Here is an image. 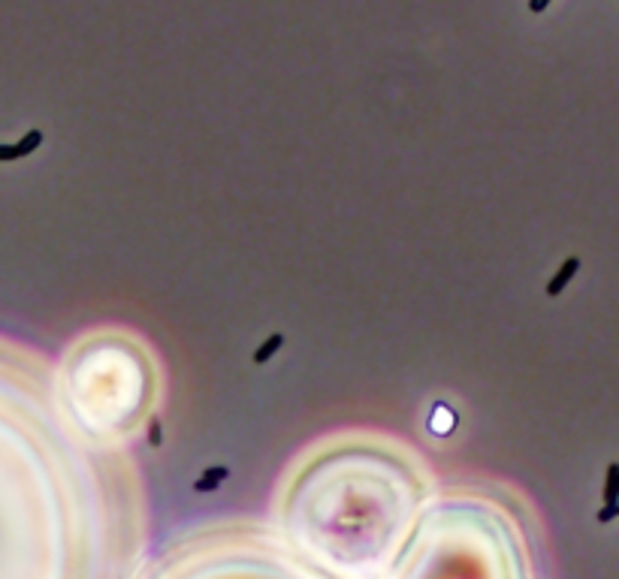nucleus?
Returning a JSON list of instances; mask_svg holds the SVG:
<instances>
[{"label":"nucleus","mask_w":619,"mask_h":579,"mask_svg":"<svg viewBox=\"0 0 619 579\" xmlns=\"http://www.w3.org/2000/svg\"><path fill=\"white\" fill-rule=\"evenodd\" d=\"M43 130L34 127L27 130V133L15 142V145H0V164H13V160H25L30 157L34 151H39V145H43Z\"/></svg>","instance_id":"f257e3e1"},{"label":"nucleus","mask_w":619,"mask_h":579,"mask_svg":"<svg viewBox=\"0 0 619 579\" xmlns=\"http://www.w3.org/2000/svg\"><path fill=\"white\" fill-rule=\"evenodd\" d=\"M577 269H580V260H577V257H568V260L562 262V266H559V272H556V275H553L550 281H547V296H550V299L559 296V293L568 287V284L574 281Z\"/></svg>","instance_id":"f03ea898"},{"label":"nucleus","mask_w":619,"mask_h":579,"mask_svg":"<svg viewBox=\"0 0 619 579\" xmlns=\"http://www.w3.org/2000/svg\"><path fill=\"white\" fill-rule=\"evenodd\" d=\"M281 347H284V335H281V332H275V335H269V338H266V341H263V344H260V347H257V350H254V357H251V362H254V365H266V362H269L272 357H275V353H278Z\"/></svg>","instance_id":"7ed1b4c3"},{"label":"nucleus","mask_w":619,"mask_h":579,"mask_svg":"<svg viewBox=\"0 0 619 579\" xmlns=\"http://www.w3.org/2000/svg\"><path fill=\"white\" fill-rule=\"evenodd\" d=\"M227 474H230L227 468H209V471L194 483V489H197V492H211V489H218V483H221V480H227Z\"/></svg>","instance_id":"20e7f679"},{"label":"nucleus","mask_w":619,"mask_h":579,"mask_svg":"<svg viewBox=\"0 0 619 579\" xmlns=\"http://www.w3.org/2000/svg\"><path fill=\"white\" fill-rule=\"evenodd\" d=\"M613 498H616V465H611V468H607V507H604L601 519H613V513H616Z\"/></svg>","instance_id":"39448f33"},{"label":"nucleus","mask_w":619,"mask_h":579,"mask_svg":"<svg viewBox=\"0 0 619 579\" xmlns=\"http://www.w3.org/2000/svg\"><path fill=\"white\" fill-rule=\"evenodd\" d=\"M148 444H151V446H160V444H164V429H160V420H151V422H148Z\"/></svg>","instance_id":"423d86ee"},{"label":"nucleus","mask_w":619,"mask_h":579,"mask_svg":"<svg viewBox=\"0 0 619 579\" xmlns=\"http://www.w3.org/2000/svg\"><path fill=\"white\" fill-rule=\"evenodd\" d=\"M553 0H529V13H535V15H541L547 6H550Z\"/></svg>","instance_id":"0eeeda50"}]
</instances>
